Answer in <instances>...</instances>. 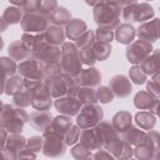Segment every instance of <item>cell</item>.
<instances>
[{
  "label": "cell",
  "mask_w": 160,
  "mask_h": 160,
  "mask_svg": "<svg viewBox=\"0 0 160 160\" xmlns=\"http://www.w3.org/2000/svg\"><path fill=\"white\" fill-rule=\"evenodd\" d=\"M159 8H160V6H159Z\"/></svg>",
  "instance_id": "6125c7cd"
},
{
  "label": "cell",
  "mask_w": 160,
  "mask_h": 160,
  "mask_svg": "<svg viewBox=\"0 0 160 160\" xmlns=\"http://www.w3.org/2000/svg\"><path fill=\"white\" fill-rule=\"evenodd\" d=\"M80 134H81V128L76 124V125H72L64 135V139H65V142L68 146H72L76 144V141L80 139Z\"/></svg>",
  "instance_id": "60d3db41"
},
{
  "label": "cell",
  "mask_w": 160,
  "mask_h": 160,
  "mask_svg": "<svg viewBox=\"0 0 160 160\" xmlns=\"http://www.w3.org/2000/svg\"><path fill=\"white\" fill-rule=\"evenodd\" d=\"M100 1H101V0H85V2H86L88 5H90V6H95V5H98Z\"/></svg>",
  "instance_id": "9f6ffc18"
},
{
  "label": "cell",
  "mask_w": 160,
  "mask_h": 160,
  "mask_svg": "<svg viewBox=\"0 0 160 160\" xmlns=\"http://www.w3.org/2000/svg\"><path fill=\"white\" fill-rule=\"evenodd\" d=\"M28 148V140L20 134H9L5 144L1 146L5 159H18L19 154Z\"/></svg>",
  "instance_id": "ba28073f"
},
{
  "label": "cell",
  "mask_w": 160,
  "mask_h": 160,
  "mask_svg": "<svg viewBox=\"0 0 160 160\" xmlns=\"http://www.w3.org/2000/svg\"><path fill=\"white\" fill-rule=\"evenodd\" d=\"M32 94V102L31 106L35 110H49L52 105V96L49 92L45 82L42 81L35 90L31 91Z\"/></svg>",
  "instance_id": "8fae6325"
},
{
  "label": "cell",
  "mask_w": 160,
  "mask_h": 160,
  "mask_svg": "<svg viewBox=\"0 0 160 160\" xmlns=\"http://www.w3.org/2000/svg\"><path fill=\"white\" fill-rule=\"evenodd\" d=\"M12 101L16 108H26V106L31 105V102H32V94L29 90L22 89L14 95Z\"/></svg>",
  "instance_id": "8d00e7d4"
},
{
  "label": "cell",
  "mask_w": 160,
  "mask_h": 160,
  "mask_svg": "<svg viewBox=\"0 0 160 160\" xmlns=\"http://www.w3.org/2000/svg\"><path fill=\"white\" fill-rule=\"evenodd\" d=\"M160 32V19H152L146 22H142L136 30V35L139 39H142L148 42H155L159 39Z\"/></svg>",
  "instance_id": "7c38bea8"
},
{
  "label": "cell",
  "mask_w": 160,
  "mask_h": 160,
  "mask_svg": "<svg viewBox=\"0 0 160 160\" xmlns=\"http://www.w3.org/2000/svg\"><path fill=\"white\" fill-rule=\"evenodd\" d=\"M141 69L146 75H154L160 70V49H154L150 55H148L140 64Z\"/></svg>",
  "instance_id": "44dd1931"
},
{
  "label": "cell",
  "mask_w": 160,
  "mask_h": 160,
  "mask_svg": "<svg viewBox=\"0 0 160 160\" xmlns=\"http://www.w3.org/2000/svg\"><path fill=\"white\" fill-rule=\"evenodd\" d=\"M104 118L102 109L96 104H88L84 105L80 112L76 115V124L81 129L94 128Z\"/></svg>",
  "instance_id": "5b68a950"
},
{
  "label": "cell",
  "mask_w": 160,
  "mask_h": 160,
  "mask_svg": "<svg viewBox=\"0 0 160 160\" xmlns=\"http://www.w3.org/2000/svg\"><path fill=\"white\" fill-rule=\"evenodd\" d=\"M91 50L96 58L98 61H104L106 60L110 54H111V45L109 42H102V41H95L91 45Z\"/></svg>",
  "instance_id": "1f68e13d"
},
{
  "label": "cell",
  "mask_w": 160,
  "mask_h": 160,
  "mask_svg": "<svg viewBox=\"0 0 160 160\" xmlns=\"http://www.w3.org/2000/svg\"><path fill=\"white\" fill-rule=\"evenodd\" d=\"M122 6L119 2H99L94 6V20L99 28L116 29L120 25Z\"/></svg>",
  "instance_id": "6da1fadb"
},
{
  "label": "cell",
  "mask_w": 160,
  "mask_h": 160,
  "mask_svg": "<svg viewBox=\"0 0 160 160\" xmlns=\"http://www.w3.org/2000/svg\"><path fill=\"white\" fill-rule=\"evenodd\" d=\"M96 95H98V101L102 102V104H108V102H111L114 100V94L111 91L110 88L108 86H100L98 90H96Z\"/></svg>",
  "instance_id": "f6af8a7d"
},
{
  "label": "cell",
  "mask_w": 160,
  "mask_h": 160,
  "mask_svg": "<svg viewBox=\"0 0 160 160\" xmlns=\"http://www.w3.org/2000/svg\"><path fill=\"white\" fill-rule=\"evenodd\" d=\"M159 39H160V32H159Z\"/></svg>",
  "instance_id": "94428289"
},
{
  "label": "cell",
  "mask_w": 160,
  "mask_h": 160,
  "mask_svg": "<svg viewBox=\"0 0 160 160\" xmlns=\"http://www.w3.org/2000/svg\"><path fill=\"white\" fill-rule=\"evenodd\" d=\"M52 120H54V118L48 110H36V111H32L31 114H29L30 125L34 129L42 131V132L50 128Z\"/></svg>",
  "instance_id": "2e32d148"
},
{
  "label": "cell",
  "mask_w": 160,
  "mask_h": 160,
  "mask_svg": "<svg viewBox=\"0 0 160 160\" xmlns=\"http://www.w3.org/2000/svg\"><path fill=\"white\" fill-rule=\"evenodd\" d=\"M18 71L25 79L45 80V75L39 66V61L32 56H30L24 61H20V64L18 65Z\"/></svg>",
  "instance_id": "9c48e42d"
},
{
  "label": "cell",
  "mask_w": 160,
  "mask_h": 160,
  "mask_svg": "<svg viewBox=\"0 0 160 160\" xmlns=\"http://www.w3.org/2000/svg\"><path fill=\"white\" fill-rule=\"evenodd\" d=\"M155 114L160 118V101H159V104H158V106H156V109H155Z\"/></svg>",
  "instance_id": "680465c9"
},
{
  "label": "cell",
  "mask_w": 160,
  "mask_h": 160,
  "mask_svg": "<svg viewBox=\"0 0 160 160\" xmlns=\"http://www.w3.org/2000/svg\"><path fill=\"white\" fill-rule=\"evenodd\" d=\"M78 55H79L80 61L84 65H86V66H94L95 62L98 61L96 58H95V55H94V52H92V50H91V46L88 48V49L79 50V54Z\"/></svg>",
  "instance_id": "b9f144b4"
},
{
  "label": "cell",
  "mask_w": 160,
  "mask_h": 160,
  "mask_svg": "<svg viewBox=\"0 0 160 160\" xmlns=\"http://www.w3.org/2000/svg\"><path fill=\"white\" fill-rule=\"evenodd\" d=\"M146 91L160 99V84L158 81H155L154 79H151L146 82Z\"/></svg>",
  "instance_id": "681fc988"
},
{
  "label": "cell",
  "mask_w": 160,
  "mask_h": 160,
  "mask_svg": "<svg viewBox=\"0 0 160 160\" xmlns=\"http://www.w3.org/2000/svg\"><path fill=\"white\" fill-rule=\"evenodd\" d=\"M49 22L52 24V25H58V26H66L69 24V21L71 20V12L64 8V6H58L49 16Z\"/></svg>",
  "instance_id": "484cf974"
},
{
  "label": "cell",
  "mask_w": 160,
  "mask_h": 160,
  "mask_svg": "<svg viewBox=\"0 0 160 160\" xmlns=\"http://www.w3.org/2000/svg\"><path fill=\"white\" fill-rule=\"evenodd\" d=\"M134 155L138 159H152V158L156 156V150L145 139V141L142 144H140V145L134 148Z\"/></svg>",
  "instance_id": "836d02e7"
},
{
  "label": "cell",
  "mask_w": 160,
  "mask_h": 160,
  "mask_svg": "<svg viewBox=\"0 0 160 160\" xmlns=\"http://www.w3.org/2000/svg\"><path fill=\"white\" fill-rule=\"evenodd\" d=\"M154 9L150 4L148 2H136L134 5V15H132V20L138 21V22H146L150 19L154 18Z\"/></svg>",
  "instance_id": "d4e9b609"
},
{
  "label": "cell",
  "mask_w": 160,
  "mask_h": 160,
  "mask_svg": "<svg viewBox=\"0 0 160 160\" xmlns=\"http://www.w3.org/2000/svg\"><path fill=\"white\" fill-rule=\"evenodd\" d=\"M119 2L124 8V6H128V5H131V4H136L138 0H119Z\"/></svg>",
  "instance_id": "db71d44e"
},
{
  "label": "cell",
  "mask_w": 160,
  "mask_h": 160,
  "mask_svg": "<svg viewBox=\"0 0 160 160\" xmlns=\"http://www.w3.org/2000/svg\"><path fill=\"white\" fill-rule=\"evenodd\" d=\"M54 105L56 108V110L62 114V115H68V116H74V115H78L81 110V102L78 98H74V96H69V95H65V96H61V98H58L55 101H54Z\"/></svg>",
  "instance_id": "30bf717a"
},
{
  "label": "cell",
  "mask_w": 160,
  "mask_h": 160,
  "mask_svg": "<svg viewBox=\"0 0 160 160\" xmlns=\"http://www.w3.org/2000/svg\"><path fill=\"white\" fill-rule=\"evenodd\" d=\"M20 24H21V29L25 32L40 34L46 30L50 22H49L48 16L40 12H25Z\"/></svg>",
  "instance_id": "8992f818"
},
{
  "label": "cell",
  "mask_w": 160,
  "mask_h": 160,
  "mask_svg": "<svg viewBox=\"0 0 160 160\" xmlns=\"http://www.w3.org/2000/svg\"><path fill=\"white\" fill-rule=\"evenodd\" d=\"M0 69H1L2 76H11L18 70V65L12 58L1 56L0 58Z\"/></svg>",
  "instance_id": "74e56055"
},
{
  "label": "cell",
  "mask_w": 160,
  "mask_h": 160,
  "mask_svg": "<svg viewBox=\"0 0 160 160\" xmlns=\"http://www.w3.org/2000/svg\"><path fill=\"white\" fill-rule=\"evenodd\" d=\"M155 158H156V159H160V150L156 152V156H155Z\"/></svg>",
  "instance_id": "91938a15"
},
{
  "label": "cell",
  "mask_w": 160,
  "mask_h": 160,
  "mask_svg": "<svg viewBox=\"0 0 160 160\" xmlns=\"http://www.w3.org/2000/svg\"><path fill=\"white\" fill-rule=\"evenodd\" d=\"M80 144H82L84 146H86L88 149L92 150H100L104 145L102 141L100 139V135L96 130V126L94 128H88V129H81V134H80Z\"/></svg>",
  "instance_id": "9a60e30c"
},
{
  "label": "cell",
  "mask_w": 160,
  "mask_h": 160,
  "mask_svg": "<svg viewBox=\"0 0 160 160\" xmlns=\"http://www.w3.org/2000/svg\"><path fill=\"white\" fill-rule=\"evenodd\" d=\"M26 121H29V114L24 108H14L9 104L2 105L0 124L9 134H21Z\"/></svg>",
  "instance_id": "7a4b0ae2"
},
{
  "label": "cell",
  "mask_w": 160,
  "mask_h": 160,
  "mask_svg": "<svg viewBox=\"0 0 160 160\" xmlns=\"http://www.w3.org/2000/svg\"><path fill=\"white\" fill-rule=\"evenodd\" d=\"M61 52H62V55H75V54H79V49H78L76 44L68 41L61 45Z\"/></svg>",
  "instance_id": "f907efd6"
},
{
  "label": "cell",
  "mask_w": 160,
  "mask_h": 160,
  "mask_svg": "<svg viewBox=\"0 0 160 160\" xmlns=\"http://www.w3.org/2000/svg\"><path fill=\"white\" fill-rule=\"evenodd\" d=\"M146 74H145V71L141 69V66L139 65H135V66H132L130 70H129V78H130V80L134 82V84H136V85H142V84H145V81H146Z\"/></svg>",
  "instance_id": "ab89813d"
},
{
  "label": "cell",
  "mask_w": 160,
  "mask_h": 160,
  "mask_svg": "<svg viewBox=\"0 0 160 160\" xmlns=\"http://www.w3.org/2000/svg\"><path fill=\"white\" fill-rule=\"evenodd\" d=\"M76 98L80 100V102L82 105L96 104V101H98L96 90L94 88H90V86H80Z\"/></svg>",
  "instance_id": "d6a6232c"
},
{
  "label": "cell",
  "mask_w": 160,
  "mask_h": 160,
  "mask_svg": "<svg viewBox=\"0 0 160 160\" xmlns=\"http://www.w3.org/2000/svg\"><path fill=\"white\" fill-rule=\"evenodd\" d=\"M95 38L98 41H102V42H109L111 44V41L115 38V32L111 29H105V28H99L95 31Z\"/></svg>",
  "instance_id": "ee69618b"
},
{
  "label": "cell",
  "mask_w": 160,
  "mask_h": 160,
  "mask_svg": "<svg viewBox=\"0 0 160 160\" xmlns=\"http://www.w3.org/2000/svg\"><path fill=\"white\" fill-rule=\"evenodd\" d=\"M135 122L140 126V129L150 131L155 128L156 124V116L154 115V111L142 110L135 115Z\"/></svg>",
  "instance_id": "4316f807"
},
{
  "label": "cell",
  "mask_w": 160,
  "mask_h": 160,
  "mask_svg": "<svg viewBox=\"0 0 160 160\" xmlns=\"http://www.w3.org/2000/svg\"><path fill=\"white\" fill-rule=\"evenodd\" d=\"M112 126L118 131L119 136L121 138L124 134H126L132 128V118L129 111H118L111 120Z\"/></svg>",
  "instance_id": "ac0fdd59"
},
{
  "label": "cell",
  "mask_w": 160,
  "mask_h": 160,
  "mask_svg": "<svg viewBox=\"0 0 160 160\" xmlns=\"http://www.w3.org/2000/svg\"><path fill=\"white\" fill-rule=\"evenodd\" d=\"M109 88L116 98H126L131 92L130 80L125 75H114L109 81Z\"/></svg>",
  "instance_id": "5bb4252c"
},
{
  "label": "cell",
  "mask_w": 160,
  "mask_h": 160,
  "mask_svg": "<svg viewBox=\"0 0 160 160\" xmlns=\"http://www.w3.org/2000/svg\"><path fill=\"white\" fill-rule=\"evenodd\" d=\"M70 152H71V155H72L75 159H89V158H92L91 150L88 149L86 146H84L82 144L72 145Z\"/></svg>",
  "instance_id": "7bdbcfd3"
},
{
  "label": "cell",
  "mask_w": 160,
  "mask_h": 160,
  "mask_svg": "<svg viewBox=\"0 0 160 160\" xmlns=\"http://www.w3.org/2000/svg\"><path fill=\"white\" fill-rule=\"evenodd\" d=\"M60 64H61V68H62V74H66L71 78H76L80 74V71L82 70L81 69L82 62L80 61L78 54H75V55H62Z\"/></svg>",
  "instance_id": "e0dca14e"
},
{
  "label": "cell",
  "mask_w": 160,
  "mask_h": 160,
  "mask_svg": "<svg viewBox=\"0 0 160 160\" xmlns=\"http://www.w3.org/2000/svg\"><path fill=\"white\" fill-rule=\"evenodd\" d=\"M39 66L41 71L44 72L45 78H52V76H58L62 74V68H61L60 61H54V62H40L39 61Z\"/></svg>",
  "instance_id": "d590c367"
},
{
  "label": "cell",
  "mask_w": 160,
  "mask_h": 160,
  "mask_svg": "<svg viewBox=\"0 0 160 160\" xmlns=\"http://www.w3.org/2000/svg\"><path fill=\"white\" fill-rule=\"evenodd\" d=\"M152 79L155 80V81H158L159 84H160V70L159 71H156L154 75H152Z\"/></svg>",
  "instance_id": "6f0895ef"
},
{
  "label": "cell",
  "mask_w": 160,
  "mask_h": 160,
  "mask_svg": "<svg viewBox=\"0 0 160 160\" xmlns=\"http://www.w3.org/2000/svg\"><path fill=\"white\" fill-rule=\"evenodd\" d=\"M145 136H146V134L144 132L142 129L140 130V129L132 126L126 134H124L121 136V139L124 141H126L128 144H130L132 148H135V146H138V145H140L145 141Z\"/></svg>",
  "instance_id": "f546056e"
},
{
  "label": "cell",
  "mask_w": 160,
  "mask_h": 160,
  "mask_svg": "<svg viewBox=\"0 0 160 160\" xmlns=\"http://www.w3.org/2000/svg\"><path fill=\"white\" fill-rule=\"evenodd\" d=\"M71 126H72V121H71L70 116L61 114V115L54 118V120H52V122H51L49 129H51V130H54V131H56V132H59L61 135H65V132Z\"/></svg>",
  "instance_id": "4dcf8cb0"
},
{
  "label": "cell",
  "mask_w": 160,
  "mask_h": 160,
  "mask_svg": "<svg viewBox=\"0 0 160 160\" xmlns=\"http://www.w3.org/2000/svg\"><path fill=\"white\" fill-rule=\"evenodd\" d=\"M160 99L151 95L148 91H139L134 98V105L140 110H149L155 111Z\"/></svg>",
  "instance_id": "d6986e66"
},
{
  "label": "cell",
  "mask_w": 160,
  "mask_h": 160,
  "mask_svg": "<svg viewBox=\"0 0 160 160\" xmlns=\"http://www.w3.org/2000/svg\"><path fill=\"white\" fill-rule=\"evenodd\" d=\"M44 82L54 99L68 95V91L70 90V88L76 84L75 78H71L66 74H60L52 78H45Z\"/></svg>",
  "instance_id": "277c9868"
},
{
  "label": "cell",
  "mask_w": 160,
  "mask_h": 160,
  "mask_svg": "<svg viewBox=\"0 0 160 160\" xmlns=\"http://www.w3.org/2000/svg\"><path fill=\"white\" fill-rule=\"evenodd\" d=\"M86 30H88L86 22L81 19H71L69 24L65 26L66 36L72 41H76Z\"/></svg>",
  "instance_id": "cb8c5ba5"
},
{
  "label": "cell",
  "mask_w": 160,
  "mask_h": 160,
  "mask_svg": "<svg viewBox=\"0 0 160 160\" xmlns=\"http://www.w3.org/2000/svg\"><path fill=\"white\" fill-rule=\"evenodd\" d=\"M75 81L80 86L95 88V86H99L101 82V74L94 66H89L80 71V74L75 78Z\"/></svg>",
  "instance_id": "4fadbf2b"
},
{
  "label": "cell",
  "mask_w": 160,
  "mask_h": 160,
  "mask_svg": "<svg viewBox=\"0 0 160 160\" xmlns=\"http://www.w3.org/2000/svg\"><path fill=\"white\" fill-rule=\"evenodd\" d=\"M95 41H96L95 31L90 29V30H86V31L75 41V44H76V46H78L79 50H82V49L90 48Z\"/></svg>",
  "instance_id": "f35d334b"
},
{
  "label": "cell",
  "mask_w": 160,
  "mask_h": 160,
  "mask_svg": "<svg viewBox=\"0 0 160 160\" xmlns=\"http://www.w3.org/2000/svg\"><path fill=\"white\" fill-rule=\"evenodd\" d=\"M92 158L95 159H101V158H106V159H111V158H115L109 150H98V152L95 155H92Z\"/></svg>",
  "instance_id": "f5cc1de1"
},
{
  "label": "cell",
  "mask_w": 160,
  "mask_h": 160,
  "mask_svg": "<svg viewBox=\"0 0 160 160\" xmlns=\"http://www.w3.org/2000/svg\"><path fill=\"white\" fill-rule=\"evenodd\" d=\"M22 89H24V78L20 74L11 76H2L1 92L14 96L16 92H19Z\"/></svg>",
  "instance_id": "ffe728a7"
},
{
  "label": "cell",
  "mask_w": 160,
  "mask_h": 160,
  "mask_svg": "<svg viewBox=\"0 0 160 160\" xmlns=\"http://www.w3.org/2000/svg\"><path fill=\"white\" fill-rule=\"evenodd\" d=\"M152 45L151 42H148L142 39L139 40H134L132 42H130L126 48V59L129 62L135 64V65H140L141 61L151 54L152 51Z\"/></svg>",
  "instance_id": "52a82bcc"
},
{
  "label": "cell",
  "mask_w": 160,
  "mask_h": 160,
  "mask_svg": "<svg viewBox=\"0 0 160 160\" xmlns=\"http://www.w3.org/2000/svg\"><path fill=\"white\" fill-rule=\"evenodd\" d=\"M42 34L48 42H50L51 45H56V46L62 45L65 36H66V32H65V30H62L61 26L52 25V24H50Z\"/></svg>",
  "instance_id": "7402d4cb"
},
{
  "label": "cell",
  "mask_w": 160,
  "mask_h": 160,
  "mask_svg": "<svg viewBox=\"0 0 160 160\" xmlns=\"http://www.w3.org/2000/svg\"><path fill=\"white\" fill-rule=\"evenodd\" d=\"M56 8H58V1L56 0H40L39 12L45 15V16H49Z\"/></svg>",
  "instance_id": "bcb514c9"
},
{
  "label": "cell",
  "mask_w": 160,
  "mask_h": 160,
  "mask_svg": "<svg viewBox=\"0 0 160 160\" xmlns=\"http://www.w3.org/2000/svg\"><path fill=\"white\" fill-rule=\"evenodd\" d=\"M42 142H44V139L42 136H31L30 139H28V149L34 151V152H38L40 150H42Z\"/></svg>",
  "instance_id": "7dc6e473"
},
{
  "label": "cell",
  "mask_w": 160,
  "mask_h": 160,
  "mask_svg": "<svg viewBox=\"0 0 160 160\" xmlns=\"http://www.w3.org/2000/svg\"><path fill=\"white\" fill-rule=\"evenodd\" d=\"M11 4H14L15 6H18V8H24V4H25V1L26 0H9Z\"/></svg>",
  "instance_id": "11a10c76"
},
{
  "label": "cell",
  "mask_w": 160,
  "mask_h": 160,
  "mask_svg": "<svg viewBox=\"0 0 160 160\" xmlns=\"http://www.w3.org/2000/svg\"><path fill=\"white\" fill-rule=\"evenodd\" d=\"M40 0H26L22 10L25 12H39Z\"/></svg>",
  "instance_id": "816d5d0a"
},
{
  "label": "cell",
  "mask_w": 160,
  "mask_h": 160,
  "mask_svg": "<svg viewBox=\"0 0 160 160\" xmlns=\"http://www.w3.org/2000/svg\"><path fill=\"white\" fill-rule=\"evenodd\" d=\"M42 154L49 158H59L65 154L66 150V142L64 139V135L51 130L46 129L42 132Z\"/></svg>",
  "instance_id": "3957f363"
},
{
  "label": "cell",
  "mask_w": 160,
  "mask_h": 160,
  "mask_svg": "<svg viewBox=\"0 0 160 160\" xmlns=\"http://www.w3.org/2000/svg\"><path fill=\"white\" fill-rule=\"evenodd\" d=\"M22 12L20 10V8L18 6H9L4 10L2 12V19L9 24V25H14L18 22H21L22 20Z\"/></svg>",
  "instance_id": "e575fe53"
},
{
  "label": "cell",
  "mask_w": 160,
  "mask_h": 160,
  "mask_svg": "<svg viewBox=\"0 0 160 160\" xmlns=\"http://www.w3.org/2000/svg\"><path fill=\"white\" fill-rule=\"evenodd\" d=\"M8 51H9V56L12 58L15 61H24V60H26V59H29L31 56V54L24 46L21 40L12 41L9 45V50Z\"/></svg>",
  "instance_id": "f1b7e54d"
},
{
  "label": "cell",
  "mask_w": 160,
  "mask_h": 160,
  "mask_svg": "<svg viewBox=\"0 0 160 160\" xmlns=\"http://www.w3.org/2000/svg\"><path fill=\"white\" fill-rule=\"evenodd\" d=\"M135 36H136V29H135L131 24L124 22V24H120V25L116 28L115 38H116V40H118L120 44L129 45L130 42L134 41Z\"/></svg>",
  "instance_id": "603a6c76"
},
{
  "label": "cell",
  "mask_w": 160,
  "mask_h": 160,
  "mask_svg": "<svg viewBox=\"0 0 160 160\" xmlns=\"http://www.w3.org/2000/svg\"><path fill=\"white\" fill-rule=\"evenodd\" d=\"M96 130H98V132L100 135V139H101L104 146L109 141H111L112 139H115V138L119 136L118 131L115 130V128L112 126V124L109 122V121H100L96 125Z\"/></svg>",
  "instance_id": "83f0119b"
},
{
  "label": "cell",
  "mask_w": 160,
  "mask_h": 160,
  "mask_svg": "<svg viewBox=\"0 0 160 160\" xmlns=\"http://www.w3.org/2000/svg\"><path fill=\"white\" fill-rule=\"evenodd\" d=\"M145 139L152 145V148L156 150V152L160 150V132H158L155 130H150L146 132Z\"/></svg>",
  "instance_id": "c3c4849f"
}]
</instances>
